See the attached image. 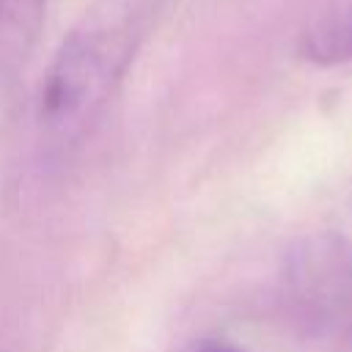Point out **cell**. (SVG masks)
<instances>
[{"instance_id": "2", "label": "cell", "mask_w": 352, "mask_h": 352, "mask_svg": "<svg viewBox=\"0 0 352 352\" xmlns=\"http://www.w3.org/2000/svg\"><path fill=\"white\" fill-rule=\"evenodd\" d=\"M278 302L286 324L319 352H352V239L314 231L280 264Z\"/></svg>"}, {"instance_id": "1", "label": "cell", "mask_w": 352, "mask_h": 352, "mask_svg": "<svg viewBox=\"0 0 352 352\" xmlns=\"http://www.w3.org/2000/svg\"><path fill=\"white\" fill-rule=\"evenodd\" d=\"M140 11L132 0H104L66 33L38 85L36 116L47 135H82L121 85L138 41Z\"/></svg>"}, {"instance_id": "5", "label": "cell", "mask_w": 352, "mask_h": 352, "mask_svg": "<svg viewBox=\"0 0 352 352\" xmlns=\"http://www.w3.org/2000/svg\"><path fill=\"white\" fill-rule=\"evenodd\" d=\"M195 352H242V349H236V346H231V344H223V341H206V344H201Z\"/></svg>"}, {"instance_id": "4", "label": "cell", "mask_w": 352, "mask_h": 352, "mask_svg": "<svg viewBox=\"0 0 352 352\" xmlns=\"http://www.w3.org/2000/svg\"><path fill=\"white\" fill-rule=\"evenodd\" d=\"M300 55L316 66L352 60V0H333L300 36Z\"/></svg>"}, {"instance_id": "3", "label": "cell", "mask_w": 352, "mask_h": 352, "mask_svg": "<svg viewBox=\"0 0 352 352\" xmlns=\"http://www.w3.org/2000/svg\"><path fill=\"white\" fill-rule=\"evenodd\" d=\"M47 19V0H0V72H19L33 55Z\"/></svg>"}]
</instances>
